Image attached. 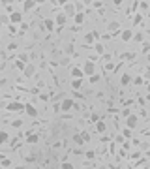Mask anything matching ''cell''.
Returning a JSON list of instances; mask_svg holds the SVG:
<instances>
[{
    "label": "cell",
    "instance_id": "52a82bcc",
    "mask_svg": "<svg viewBox=\"0 0 150 169\" xmlns=\"http://www.w3.org/2000/svg\"><path fill=\"white\" fill-rule=\"evenodd\" d=\"M21 21H23V13H21V11H11L10 23H13V25H19Z\"/></svg>",
    "mask_w": 150,
    "mask_h": 169
},
{
    "label": "cell",
    "instance_id": "1f68e13d",
    "mask_svg": "<svg viewBox=\"0 0 150 169\" xmlns=\"http://www.w3.org/2000/svg\"><path fill=\"white\" fill-rule=\"evenodd\" d=\"M83 139H85V143H86V141H90V135L86 134V132H83Z\"/></svg>",
    "mask_w": 150,
    "mask_h": 169
},
{
    "label": "cell",
    "instance_id": "d4e9b609",
    "mask_svg": "<svg viewBox=\"0 0 150 169\" xmlns=\"http://www.w3.org/2000/svg\"><path fill=\"white\" fill-rule=\"evenodd\" d=\"M15 66H17L19 70H25V68H26V64L23 62V60H15Z\"/></svg>",
    "mask_w": 150,
    "mask_h": 169
},
{
    "label": "cell",
    "instance_id": "74e56055",
    "mask_svg": "<svg viewBox=\"0 0 150 169\" xmlns=\"http://www.w3.org/2000/svg\"><path fill=\"white\" fill-rule=\"evenodd\" d=\"M36 2H43V0H36Z\"/></svg>",
    "mask_w": 150,
    "mask_h": 169
},
{
    "label": "cell",
    "instance_id": "7a4b0ae2",
    "mask_svg": "<svg viewBox=\"0 0 150 169\" xmlns=\"http://www.w3.org/2000/svg\"><path fill=\"white\" fill-rule=\"evenodd\" d=\"M75 107V102L72 98H66V100H62V103H60V111H72Z\"/></svg>",
    "mask_w": 150,
    "mask_h": 169
},
{
    "label": "cell",
    "instance_id": "3957f363",
    "mask_svg": "<svg viewBox=\"0 0 150 169\" xmlns=\"http://www.w3.org/2000/svg\"><path fill=\"white\" fill-rule=\"evenodd\" d=\"M66 21H68V15H66V13H58L56 17H54V23H56V28H58V30L66 25Z\"/></svg>",
    "mask_w": 150,
    "mask_h": 169
},
{
    "label": "cell",
    "instance_id": "44dd1931",
    "mask_svg": "<svg viewBox=\"0 0 150 169\" xmlns=\"http://www.w3.org/2000/svg\"><path fill=\"white\" fill-rule=\"evenodd\" d=\"M60 169H75V166L72 162H62L60 163Z\"/></svg>",
    "mask_w": 150,
    "mask_h": 169
},
{
    "label": "cell",
    "instance_id": "5b68a950",
    "mask_svg": "<svg viewBox=\"0 0 150 169\" xmlns=\"http://www.w3.org/2000/svg\"><path fill=\"white\" fill-rule=\"evenodd\" d=\"M25 113L30 116V118H36V116H38V109L32 105V103H26V105H25Z\"/></svg>",
    "mask_w": 150,
    "mask_h": 169
},
{
    "label": "cell",
    "instance_id": "7402d4cb",
    "mask_svg": "<svg viewBox=\"0 0 150 169\" xmlns=\"http://www.w3.org/2000/svg\"><path fill=\"white\" fill-rule=\"evenodd\" d=\"M94 38H96V32H92V34H86V36H85V42H86V43H92Z\"/></svg>",
    "mask_w": 150,
    "mask_h": 169
},
{
    "label": "cell",
    "instance_id": "e575fe53",
    "mask_svg": "<svg viewBox=\"0 0 150 169\" xmlns=\"http://www.w3.org/2000/svg\"><path fill=\"white\" fill-rule=\"evenodd\" d=\"M15 169H28V167H26V166H17Z\"/></svg>",
    "mask_w": 150,
    "mask_h": 169
},
{
    "label": "cell",
    "instance_id": "7c38bea8",
    "mask_svg": "<svg viewBox=\"0 0 150 169\" xmlns=\"http://www.w3.org/2000/svg\"><path fill=\"white\" fill-rule=\"evenodd\" d=\"M72 77L73 79H83L85 77V71H83L81 68H72Z\"/></svg>",
    "mask_w": 150,
    "mask_h": 169
},
{
    "label": "cell",
    "instance_id": "4fadbf2b",
    "mask_svg": "<svg viewBox=\"0 0 150 169\" xmlns=\"http://www.w3.org/2000/svg\"><path fill=\"white\" fill-rule=\"evenodd\" d=\"M38 141H39L38 134H26V143H30V145H36Z\"/></svg>",
    "mask_w": 150,
    "mask_h": 169
},
{
    "label": "cell",
    "instance_id": "4316f807",
    "mask_svg": "<svg viewBox=\"0 0 150 169\" xmlns=\"http://www.w3.org/2000/svg\"><path fill=\"white\" fill-rule=\"evenodd\" d=\"M0 166H2V167H10V166H11V162H10L8 158H4L2 162H0Z\"/></svg>",
    "mask_w": 150,
    "mask_h": 169
},
{
    "label": "cell",
    "instance_id": "d6a6232c",
    "mask_svg": "<svg viewBox=\"0 0 150 169\" xmlns=\"http://www.w3.org/2000/svg\"><path fill=\"white\" fill-rule=\"evenodd\" d=\"M124 135H126V137H129V135H131V130H129V128H128V130H124Z\"/></svg>",
    "mask_w": 150,
    "mask_h": 169
},
{
    "label": "cell",
    "instance_id": "6da1fadb",
    "mask_svg": "<svg viewBox=\"0 0 150 169\" xmlns=\"http://www.w3.org/2000/svg\"><path fill=\"white\" fill-rule=\"evenodd\" d=\"M6 109L10 113H21V111H25V105H23L21 102H10Z\"/></svg>",
    "mask_w": 150,
    "mask_h": 169
},
{
    "label": "cell",
    "instance_id": "f546056e",
    "mask_svg": "<svg viewBox=\"0 0 150 169\" xmlns=\"http://www.w3.org/2000/svg\"><path fill=\"white\" fill-rule=\"evenodd\" d=\"M94 154H96V152H94V150H88V152H85V156H86V158H90V160L94 158Z\"/></svg>",
    "mask_w": 150,
    "mask_h": 169
},
{
    "label": "cell",
    "instance_id": "484cf974",
    "mask_svg": "<svg viewBox=\"0 0 150 169\" xmlns=\"http://www.w3.org/2000/svg\"><path fill=\"white\" fill-rule=\"evenodd\" d=\"M107 28H109V30H111V32H113V30H118V23H116V21L109 23V26H107Z\"/></svg>",
    "mask_w": 150,
    "mask_h": 169
},
{
    "label": "cell",
    "instance_id": "f35d334b",
    "mask_svg": "<svg viewBox=\"0 0 150 169\" xmlns=\"http://www.w3.org/2000/svg\"><path fill=\"white\" fill-rule=\"evenodd\" d=\"M0 169H4V167H2V166H0Z\"/></svg>",
    "mask_w": 150,
    "mask_h": 169
},
{
    "label": "cell",
    "instance_id": "277c9868",
    "mask_svg": "<svg viewBox=\"0 0 150 169\" xmlns=\"http://www.w3.org/2000/svg\"><path fill=\"white\" fill-rule=\"evenodd\" d=\"M83 71H85V75H94V71H96V64L94 62H85V66H83Z\"/></svg>",
    "mask_w": 150,
    "mask_h": 169
},
{
    "label": "cell",
    "instance_id": "2e32d148",
    "mask_svg": "<svg viewBox=\"0 0 150 169\" xmlns=\"http://www.w3.org/2000/svg\"><path fill=\"white\" fill-rule=\"evenodd\" d=\"M96 130L100 132V134H103V132L107 130V126H105V122H103V120H98V122H96Z\"/></svg>",
    "mask_w": 150,
    "mask_h": 169
},
{
    "label": "cell",
    "instance_id": "603a6c76",
    "mask_svg": "<svg viewBox=\"0 0 150 169\" xmlns=\"http://www.w3.org/2000/svg\"><path fill=\"white\" fill-rule=\"evenodd\" d=\"M133 39H135V42H144V36L141 34V32H137V34H133Z\"/></svg>",
    "mask_w": 150,
    "mask_h": 169
},
{
    "label": "cell",
    "instance_id": "8fae6325",
    "mask_svg": "<svg viewBox=\"0 0 150 169\" xmlns=\"http://www.w3.org/2000/svg\"><path fill=\"white\" fill-rule=\"evenodd\" d=\"M120 39H122V42H131V39H133V32L131 30H122L120 32Z\"/></svg>",
    "mask_w": 150,
    "mask_h": 169
},
{
    "label": "cell",
    "instance_id": "d6986e66",
    "mask_svg": "<svg viewBox=\"0 0 150 169\" xmlns=\"http://www.w3.org/2000/svg\"><path fill=\"white\" fill-rule=\"evenodd\" d=\"M8 139H10V135H8V132H0V145H4V143H8Z\"/></svg>",
    "mask_w": 150,
    "mask_h": 169
},
{
    "label": "cell",
    "instance_id": "8d00e7d4",
    "mask_svg": "<svg viewBox=\"0 0 150 169\" xmlns=\"http://www.w3.org/2000/svg\"><path fill=\"white\" fill-rule=\"evenodd\" d=\"M147 100H148V102H150V94H148V96H147Z\"/></svg>",
    "mask_w": 150,
    "mask_h": 169
},
{
    "label": "cell",
    "instance_id": "836d02e7",
    "mask_svg": "<svg viewBox=\"0 0 150 169\" xmlns=\"http://www.w3.org/2000/svg\"><path fill=\"white\" fill-rule=\"evenodd\" d=\"M113 2H114V6H120V4H122V0H113Z\"/></svg>",
    "mask_w": 150,
    "mask_h": 169
},
{
    "label": "cell",
    "instance_id": "30bf717a",
    "mask_svg": "<svg viewBox=\"0 0 150 169\" xmlns=\"http://www.w3.org/2000/svg\"><path fill=\"white\" fill-rule=\"evenodd\" d=\"M126 126H128L129 130H133V128L137 126V116L135 115H129L128 118H126Z\"/></svg>",
    "mask_w": 150,
    "mask_h": 169
},
{
    "label": "cell",
    "instance_id": "cb8c5ba5",
    "mask_svg": "<svg viewBox=\"0 0 150 169\" xmlns=\"http://www.w3.org/2000/svg\"><path fill=\"white\" fill-rule=\"evenodd\" d=\"M11 126H13V128H21L23 126V120L21 118H15L13 122H11Z\"/></svg>",
    "mask_w": 150,
    "mask_h": 169
},
{
    "label": "cell",
    "instance_id": "9a60e30c",
    "mask_svg": "<svg viewBox=\"0 0 150 169\" xmlns=\"http://www.w3.org/2000/svg\"><path fill=\"white\" fill-rule=\"evenodd\" d=\"M129 83H131V77H129L128 73H124V75L120 77V84H122V87H128Z\"/></svg>",
    "mask_w": 150,
    "mask_h": 169
},
{
    "label": "cell",
    "instance_id": "ba28073f",
    "mask_svg": "<svg viewBox=\"0 0 150 169\" xmlns=\"http://www.w3.org/2000/svg\"><path fill=\"white\" fill-rule=\"evenodd\" d=\"M64 13L66 15H68V17H75V13H77V8H75L73 6V4H66V6H64Z\"/></svg>",
    "mask_w": 150,
    "mask_h": 169
},
{
    "label": "cell",
    "instance_id": "ffe728a7",
    "mask_svg": "<svg viewBox=\"0 0 150 169\" xmlns=\"http://www.w3.org/2000/svg\"><path fill=\"white\" fill-rule=\"evenodd\" d=\"M81 84H83V79H73V81H72V88L77 90V88H81Z\"/></svg>",
    "mask_w": 150,
    "mask_h": 169
},
{
    "label": "cell",
    "instance_id": "ac0fdd59",
    "mask_svg": "<svg viewBox=\"0 0 150 169\" xmlns=\"http://www.w3.org/2000/svg\"><path fill=\"white\" fill-rule=\"evenodd\" d=\"M73 143H75V145H83V143H85L83 134H75V135H73Z\"/></svg>",
    "mask_w": 150,
    "mask_h": 169
},
{
    "label": "cell",
    "instance_id": "d590c367",
    "mask_svg": "<svg viewBox=\"0 0 150 169\" xmlns=\"http://www.w3.org/2000/svg\"><path fill=\"white\" fill-rule=\"evenodd\" d=\"M90 2H92V0H85V4H90Z\"/></svg>",
    "mask_w": 150,
    "mask_h": 169
},
{
    "label": "cell",
    "instance_id": "f1b7e54d",
    "mask_svg": "<svg viewBox=\"0 0 150 169\" xmlns=\"http://www.w3.org/2000/svg\"><path fill=\"white\" fill-rule=\"evenodd\" d=\"M98 81H100V75H96V73L90 75V83H98Z\"/></svg>",
    "mask_w": 150,
    "mask_h": 169
},
{
    "label": "cell",
    "instance_id": "e0dca14e",
    "mask_svg": "<svg viewBox=\"0 0 150 169\" xmlns=\"http://www.w3.org/2000/svg\"><path fill=\"white\" fill-rule=\"evenodd\" d=\"M36 6V0H25V11H30Z\"/></svg>",
    "mask_w": 150,
    "mask_h": 169
},
{
    "label": "cell",
    "instance_id": "83f0119b",
    "mask_svg": "<svg viewBox=\"0 0 150 169\" xmlns=\"http://www.w3.org/2000/svg\"><path fill=\"white\" fill-rule=\"evenodd\" d=\"M103 51H105V49H103V45H101V43H96V53H100V55H101Z\"/></svg>",
    "mask_w": 150,
    "mask_h": 169
},
{
    "label": "cell",
    "instance_id": "8992f818",
    "mask_svg": "<svg viewBox=\"0 0 150 169\" xmlns=\"http://www.w3.org/2000/svg\"><path fill=\"white\" fill-rule=\"evenodd\" d=\"M23 73H25V77H34V75H36V66L28 62V64H26V68L23 70Z\"/></svg>",
    "mask_w": 150,
    "mask_h": 169
},
{
    "label": "cell",
    "instance_id": "4dcf8cb0",
    "mask_svg": "<svg viewBox=\"0 0 150 169\" xmlns=\"http://www.w3.org/2000/svg\"><path fill=\"white\" fill-rule=\"evenodd\" d=\"M19 60H23V62H26V60H28V56H26V53H23V55H19Z\"/></svg>",
    "mask_w": 150,
    "mask_h": 169
},
{
    "label": "cell",
    "instance_id": "9c48e42d",
    "mask_svg": "<svg viewBox=\"0 0 150 169\" xmlns=\"http://www.w3.org/2000/svg\"><path fill=\"white\" fill-rule=\"evenodd\" d=\"M54 26H56V23H54V19H45L43 21V28H45L47 32H53Z\"/></svg>",
    "mask_w": 150,
    "mask_h": 169
},
{
    "label": "cell",
    "instance_id": "ab89813d",
    "mask_svg": "<svg viewBox=\"0 0 150 169\" xmlns=\"http://www.w3.org/2000/svg\"><path fill=\"white\" fill-rule=\"evenodd\" d=\"M38 169H39V167H38Z\"/></svg>",
    "mask_w": 150,
    "mask_h": 169
},
{
    "label": "cell",
    "instance_id": "5bb4252c",
    "mask_svg": "<svg viewBox=\"0 0 150 169\" xmlns=\"http://www.w3.org/2000/svg\"><path fill=\"white\" fill-rule=\"evenodd\" d=\"M73 21H75V25H83V23H85V15L81 13V11H77V13H75V17H73Z\"/></svg>",
    "mask_w": 150,
    "mask_h": 169
}]
</instances>
